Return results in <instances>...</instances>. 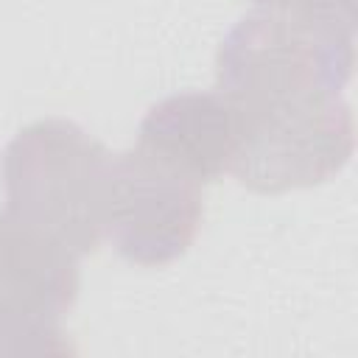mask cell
<instances>
[{
  "label": "cell",
  "instance_id": "cell-1",
  "mask_svg": "<svg viewBox=\"0 0 358 358\" xmlns=\"http://www.w3.org/2000/svg\"><path fill=\"white\" fill-rule=\"evenodd\" d=\"M355 64V20L260 6L218 50V92L238 117L341 95Z\"/></svg>",
  "mask_w": 358,
  "mask_h": 358
},
{
  "label": "cell",
  "instance_id": "cell-2",
  "mask_svg": "<svg viewBox=\"0 0 358 358\" xmlns=\"http://www.w3.org/2000/svg\"><path fill=\"white\" fill-rule=\"evenodd\" d=\"M109 173L112 154L81 126L36 120L3 151L6 210L84 257L103 238Z\"/></svg>",
  "mask_w": 358,
  "mask_h": 358
},
{
  "label": "cell",
  "instance_id": "cell-3",
  "mask_svg": "<svg viewBox=\"0 0 358 358\" xmlns=\"http://www.w3.org/2000/svg\"><path fill=\"white\" fill-rule=\"evenodd\" d=\"M232 173L257 193L310 187L336 176L352 157L355 126L341 95L238 117Z\"/></svg>",
  "mask_w": 358,
  "mask_h": 358
},
{
  "label": "cell",
  "instance_id": "cell-4",
  "mask_svg": "<svg viewBox=\"0 0 358 358\" xmlns=\"http://www.w3.org/2000/svg\"><path fill=\"white\" fill-rule=\"evenodd\" d=\"M201 224V185L145 148L112 154L103 238L140 266H162L187 252Z\"/></svg>",
  "mask_w": 358,
  "mask_h": 358
},
{
  "label": "cell",
  "instance_id": "cell-5",
  "mask_svg": "<svg viewBox=\"0 0 358 358\" xmlns=\"http://www.w3.org/2000/svg\"><path fill=\"white\" fill-rule=\"evenodd\" d=\"M241 126L235 106L215 92L162 98L140 123V148L199 185L224 176L238 154Z\"/></svg>",
  "mask_w": 358,
  "mask_h": 358
},
{
  "label": "cell",
  "instance_id": "cell-6",
  "mask_svg": "<svg viewBox=\"0 0 358 358\" xmlns=\"http://www.w3.org/2000/svg\"><path fill=\"white\" fill-rule=\"evenodd\" d=\"M78 260L11 210L0 213V308L62 319L78 296Z\"/></svg>",
  "mask_w": 358,
  "mask_h": 358
},
{
  "label": "cell",
  "instance_id": "cell-7",
  "mask_svg": "<svg viewBox=\"0 0 358 358\" xmlns=\"http://www.w3.org/2000/svg\"><path fill=\"white\" fill-rule=\"evenodd\" d=\"M67 352H73V344L64 338L59 319L0 308V355L36 358Z\"/></svg>",
  "mask_w": 358,
  "mask_h": 358
},
{
  "label": "cell",
  "instance_id": "cell-8",
  "mask_svg": "<svg viewBox=\"0 0 358 358\" xmlns=\"http://www.w3.org/2000/svg\"><path fill=\"white\" fill-rule=\"evenodd\" d=\"M260 6L274 8H294V11H313V14H336L355 20V0H255Z\"/></svg>",
  "mask_w": 358,
  "mask_h": 358
}]
</instances>
